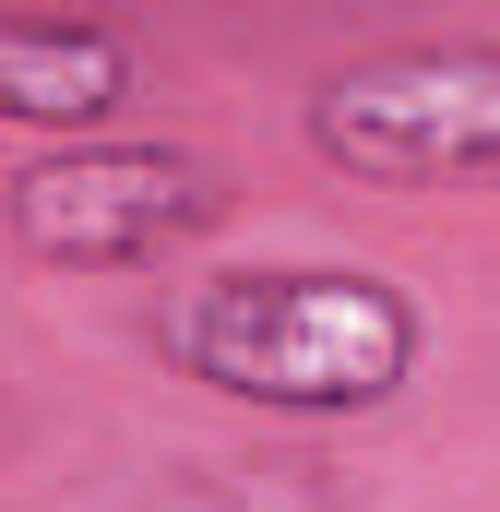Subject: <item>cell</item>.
<instances>
[{
  "instance_id": "3957f363",
  "label": "cell",
  "mask_w": 500,
  "mask_h": 512,
  "mask_svg": "<svg viewBox=\"0 0 500 512\" xmlns=\"http://www.w3.org/2000/svg\"><path fill=\"white\" fill-rule=\"evenodd\" d=\"M227 215H239V191H227L215 155H191V143H108V131L48 143L0 191L12 251L48 262V274H143V262L215 239Z\"/></svg>"
},
{
  "instance_id": "7a4b0ae2",
  "label": "cell",
  "mask_w": 500,
  "mask_h": 512,
  "mask_svg": "<svg viewBox=\"0 0 500 512\" xmlns=\"http://www.w3.org/2000/svg\"><path fill=\"white\" fill-rule=\"evenodd\" d=\"M298 143L358 191H500V36L358 48L298 96Z\"/></svg>"
},
{
  "instance_id": "6da1fadb",
  "label": "cell",
  "mask_w": 500,
  "mask_h": 512,
  "mask_svg": "<svg viewBox=\"0 0 500 512\" xmlns=\"http://www.w3.org/2000/svg\"><path fill=\"white\" fill-rule=\"evenodd\" d=\"M167 370L250 417H381L417 382L429 322L370 262H239L167 298Z\"/></svg>"
},
{
  "instance_id": "277c9868",
  "label": "cell",
  "mask_w": 500,
  "mask_h": 512,
  "mask_svg": "<svg viewBox=\"0 0 500 512\" xmlns=\"http://www.w3.org/2000/svg\"><path fill=\"white\" fill-rule=\"evenodd\" d=\"M131 108V36L120 24H72V12H0V120L84 143Z\"/></svg>"
}]
</instances>
